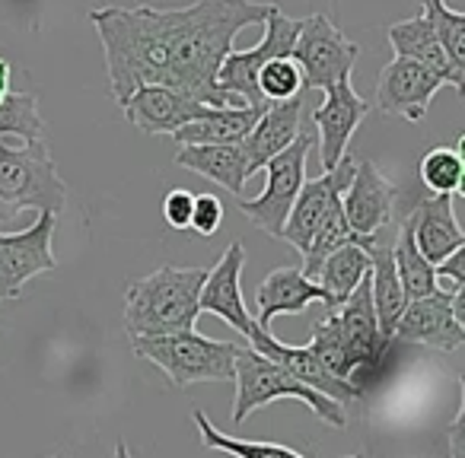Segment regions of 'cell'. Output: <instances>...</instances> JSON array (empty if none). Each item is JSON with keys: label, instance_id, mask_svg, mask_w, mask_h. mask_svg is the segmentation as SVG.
<instances>
[{"label": "cell", "instance_id": "cell-1", "mask_svg": "<svg viewBox=\"0 0 465 458\" xmlns=\"http://www.w3.org/2000/svg\"><path fill=\"white\" fill-rule=\"evenodd\" d=\"M272 7L274 4H255V0H194L185 7H173L166 86L211 109L242 105L217 86V71L232 52L236 35L249 26H262Z\"/></svg>", "mask_w": 465, "mask_h": 458}, {"label": "cell", "instance_id": "cell-2", "mask_svg": "<svg viewBox=\"0 0 465 458\" xmlns=\"http://www.w3.org/2000/svg\"><path fill=\"white\" fill-rule=\"evenodd\" d=\"M105 52L109 86L118 105L128 102L137 86L169 80V26L173 14L150 4L99 7L90 14Z\"/></svg>", "mask_w": 465, "mask_h": 458}, {"label": "cell", "instance_id": "cell-3", "mask_svg": "<svg viewBox=\"0 0 465 458\" xmlns=\"http://www.w3.org/2000/svg\"><path fill=\"white\" fill-rule=\"evenodd\" d=\"M204 268H160L124 293V331L131 337L173 335L194 328Z\"/></svg>", "mask_w": 465, "mask_h": 458}, {"label": "cell", "instance_id": "cell-4", "mask_svg": "<svg viewBox=\"0 0 465 458\" xmlns=\"http://www.w3.org/2000/svg\"><path fill=\"white\" fill-rule=\"evenodd\" d=\"M64 204L67 185L48 143L0 137V223H14L26 210L61 213Z\"/></svg>", "mask_w": 465, "mask_h": 458}, {"label": "cell", "instance_id": "cell-5", "mask_svg": "<svg viewBox=\"0 0 465 458\" xmlns=\"http://www.w3.org/2000/svg\"><path fill=\"white\" fill-rule=\"evenodd\" d=\"M232 382H236L232 424H246L259 407L272 404L278 398L303 401L319 420H325L329 426H338V430L348 424V414H344L341 401L325 398L322 392L297 382L287 369H281L278 363L268 360L265 354H259L249 344H236V354H232Z\"/></svg>", "mask_w": 465, "mask_h": 458}, {"label": "cell", "instance_id": "cell-6", "mask_svg": "<svg viewBox=\"0 0 465 458\" xmlns=\"http://www.w3.org/2000/svg\"><path fill=\"white\" fill-rule=\"evenodd\" d=\"M131 347L137 356L160 366L179 388L198 382H232V354H236L232 341H213L188 328L173 335L131 337Z\"/></svg>", "mask_w": 465, "mask_h": 458}, {"label": "cell", "instance_id": "cell-7", "mask_svg": "<svg viewBox=\"0 0 465 458\" xmlns=\"http://www.w3.org/2000/svg\"><path fill=\"white\" fill-rule=\"evenodd\" d=\"M312 150V134L300 131L297 141L287 143L281 153H274L265 162V191L252 200H240V210L259 226L262 233H268L272 239H281L284 219L291 213L293 200H297L300 188L306 181V160Z\"/></svg>", "mask_w": 465, "mask_h": 458}, {"label": "cell", "instance_id": "cell-8", "mask_svg": "<svg viewBox=\"0 0 465 458\" xmlns=\"http://www.w3.org/2000/svg\"><path fill=\"white\" fill-rule=\"evenodd\" d=\"M291 58L303 73V90L325 93L338 80L351 77L357 64V45L325 14H312L300 20Z\"/></svg>", "mask_w": 465, "mask_h": 458}, {"label": "cell", "instance_id": "cell-9", "mask_svg": "<svg viewBox=\"0 0 465 458\" xmlns=\"http://www.w3.org/2000/svg\"><path fill=\"white\" fill-rule=\"evenodd\" d=\"M262 26H265V35H262L259 45L249 48V52H236V48H232L223 58V64H220V71H217V86L226 96L240 99L242 105H259V109H265L268 102L259 93V67L272 58L291 54L300 20L287 16L284 10L274 4L272 14H268V20L262 23Z\"/></svg>", "mask_w": 465, "mask_h": 458}, {"label": "cell", "instance_id": "cell-10", "mask_svg": "<svg viewBox=\"0 0 465 458\" xmlns=\"http://www.w3.org/2000/svg\"><path fill=\"white\" fill-rule=\"evenodd\" d=\"M54 229H58V213L42 210L33 226L20 233H0V299H16L23 287L39 274L58 268L54 258Z\"/></svg>", "mask_w": 465, "mask_h": 458}, {"label": "cell", "instance_id": "cell-11", "mask_svg": "<svg viewBox=\"0 0 465 458\" xmlns=\"http://www.w3.org/2000/svg\"><path fill=\"white\" fill-rule=\"evenodd\" d=\"M462 299L465 290H433L427 297L408 299L395 322L392 337L405 344H424L433 350H456L465 341L462 328Z\"/></svg>", "mask_w": 465, "mask_h": 458}, {"label": "cell", "instance_id": "cell-12", "mask_svg": "<svg viewBox=\"0 0 465 458\" xmlns=\"http://www.w3.org/2000/svg\"><path fill=\"white\" fill-rule=\"evenodd\" d=\"M446 86L440 73L408 58H392L380 71L376 105L382 115H399L405 122H420L430 109V99Z\"/></svg>", "mask_w": 465, "mask_h": 458}, {"label": "cell", "instance_id": "cell-13", "mask_svg": "<svg viewBox=\"0 0 465 458\" xmlns=\"http://www.w3.org/2000/svg\"><path fill=\"white\" fill-rule=\"evenodd\" d=\"M370 102L354 90L351 77L338 80L335 86L325 90V99L316 112L310 115V124H316L319 134V160H322V169L338 166L344 153H348V143L354 137L357 124L367 118Z\"/></svg>", "mask_w": 465, "mask_h": 458}, {"label": "cell", "instance_id": "cell-14", "mask_svg": "<svg viewBox=\"0 0 465 458\" xmlns=\"http://www.w3.org/2000/svg\"><path fill=\"white\" fill-rule=\"evenodd\" d=\"M354 166H357V160H351V156L344 153L335 169H329V172H322L312 181H303V188H300L297 200H293L291 213H287V219H284V229H281V239L291 242L300 255L310 246L312 229H316L319 219L325 217V210H329L335 200H341V191L348 188L351 175H354Z\"/></svg>", "mask_w": 465, "mask_h": 458}, {"label": "cell", "instance_id": "cell-15", "mask_svg": "<svg viewBox=\"0 0 465 458\" xmlns=\"http://www.w3.org/2000/svg\"><path fill=\"white\" fill-rule=\"evenodd\" d=\"M341 210L354 236H373L376 229L392 223L395 188L376 169V162L363 160L354 166V175L341 191Z\"/></svg>", "mask_w": 465, "mask_h": 458}, {"label": "cell", "instance_id": "cell-16", "mask_svg": "<svg viewBox=\"0 0 465 458\" xmlns=\"http://www.w3.org/2000/svg\"><path fill=\"white\" fill-rule=\"evenodd\" d=\"M246 344L259 350V354H265L268 360H274L281 369H287V373H291L297 382H303V385L322 392L325 398H335V401H341V404L361 398V392H357L348 379H338L335 373H329V369H325V363L312 354L310 344H306V347H291V344H281V341H274L272 331L259 328V325H252Z\"/></svg>", "mask_w": 465, "mask_h": 458}, {"label": "cell", "instance_id": "cell-17", "mask_svg": "<svg viewBox=\"0 0 465 458\" xmlns=\"http://www.w3.org/2000/svg\"><path fill=\"white\" fill-rule=\"evenodd\" d=\"M242 265H246V248H242V242H232V246L220 255L217 268L204 274L198 309L223 318L232 331H240L242 337H249L255 322L246 309V299H242V287H240Z\"/></svg>", "mask_w": 465, "mask_h": 458}, {"label": "cell", "instance_id": "cell-18", "mask_svg": "<svg viewBox=\"0 0 465 458\" xmlns=\"http://www.w3.org/2000/svg\"><path fill=\"white\" fill-rule=\"evenodd\" d=\"M122 109L124 118L137 131H143V134H173L182 124L207 115L211 105L198 102V99L185 96V93L173 90V86L147 83V86H137Z\"/></svg>", "mask_w": 465, "mask_h": 458}, {"label": "cell", "instance_id": "cell-19", "mask_svg": "<svg viewBox=\"0 0 465 458\" xmlns=\"http://www.w3.org/2000/svg\"><path fill=\"white\" fill-rule=\"evenodd\" d=\"M405 223L411 229V239L418 252L424 255L430 265H440L450 252L465 246L462 226L456 223L450 194H418L414 204L408 207Z\"/></svg>", "mask_w": 465, "mask_h": 458}, {"label": "cell", "instance_id": "cell-20", "mask_svg": "<svg viewBox=\"0 0 465 458\" xmlns=\"http://www.w3.org/2000/svg\"><path fill=\"white\" fill-rule=\"evenodd\" d=\"M300 131H303V93L293 99H284V102H268V109L262 112L255 128L242 141L249 175L262 172V166L274 153H281L287 143L297 141Z\"/></svg>", "mask_w": 465, "mask_h": 458}, {"label": "cell", "instance_id": "cell-21", "mask_svg": "<svg viewBox=\"0 0 465 458\" xmlns=\"http://www.w3.org/2000/svg\"><path fill=\"white\" fill-rule=\"evenodd\" d=\"M322 287L306 278L300 268H278L255 290V316L259 328H272L278 316H300L310 303H322Z\"/></svg>", "mask_w": 465, "mask_h": 458}, {"label": "cell", "instance_id": "cell-22", "mask_svg": "<svg viewBox=\"0 0 465 458\" xmlns=\"http://www.w3.org/2000/svg\"><path fill=\"white\" fill-rule=\"evenodd\" d=\"M173 162L179 169L201 175V179L217 181L230 194L242 198L249 169H246V150L242 143H182L175 150Z\"/></svg>", "mask_w": 465, "mask_h": 458}, {"label": "cell", "instance_id": "cell-23", "mask_svg": "<svg viewBox=\"0 0 465 458\" xmlns=\"http://www.w3.org/2000/svg\"><path fill=\"white\" fill-rule=\"evenodd\" d=\"M386 35H389V45H392L395 58H408V61H418V64L430 67L433 73H440V77L446 80V86H452V90L465 96V73H459L456 67L450 64L443 45L437 42L430 23H427L424 16L392 23V26L386 29Z\"/></svg>", "mask_w": 465, "mask_h": 458}, {"label": "cell", "instance_id": "cell-24", "mask_svg": "<svg viewBox=\"0 0 465 458\" xmlns=\"http://www.w3.org/2000/svg\"><path fill=\"white\" fill-rule=\"evenodd\" d=\"M265 109H259V105H220V109H207V115L182 124L179 131H173V137L179 147L182 143H242Z\"/></svg>", "mask_w": 465, "mask_h": 458}, {"label": "cell", "instance_id": "cell-25", "mask_svg": "<svg viewBox=\"0 0 465 458\" xmlns=\"http://www.w3.org/2000/svg\"><path fill=\"white\" fill-rule=\"evenodd\" d=\"M367 274H370V255L363 252L357 242H348V246L335 248V252L319 265L312 280L322 287V297H325L322 306L329 312H335L338 306L357 290V284H361Z\"/></svg>", "mask_w": 465, "mask_h": 458}, {"label": "cell", "instance_id": "cell-26", "mask_svg": "<svg viewBox=\"0 0 465 458\" xmlns=\"http://www.w3.org/2000/svg\"><path fill=\"white\" fill-rule=\"evenodd\" d=\"M465 137H459L456 147H437L424 153L418 166V179L427 194H456L465 191Z\"/></svg>", "mask_w": 465, "mask_h": 458}, {"label": "cell", "instance_id": "cell-27", "mask_svg": "<svg viewBox=\"0 0 465 458\" xmlns=\"http://www.w3.org/2000/svg\"><path fill=\"white\" fill-rule=\"evenodd\" d=\"M392 258H395V271H399V280H401V290H405V299H418L437 290L433 265L418 252L405 219H401L399 233H395V239H392Z\"/></svg>", "mask_w": 465, "mask_h": 458}, {"label": "cell", "instance_id": "cell-28", "mask_svg": "<svg viewBox=\"0 0 465 458\" xmlns=\"http://www.w3.org/2000/svg\"><path fill=\"white\" fill-rule=\"evenodd\" d=\"M348 242H354V233H351L348 219H344L341 200H335V204L325 210V217L319 219L316 229H312L310 246L303 248V268H300V271L312 280V278H316V271H319V265H322V261L329 258L335 248L348 246Z\"/></svg>", "mask_w": 465, "mask_h": 458}, {"label": "cell", "instance_id": "cell-29", "mask_svg": "<svg viewBox=\"0 0 465 458\" xmlns=\"http://www.w3.org/2000/svg\"><path fill=\"white\" fill-rule=\"evenodd\" d=\"M194 424H198L201 443H204L207 449L226 452V455H236V458H306L303 452L291 449V445L255 443V439H232V436H226V433H220L217 426L207 420L204 411L194 414ZM348 458H361V455H348Z\"/></svg>", "mask_w": 465, "mask_h": 458}, {"label": "cell", "instance_id": "cell-30", "mask_svg": "<svg viewBox=\"0 0 465 458\" xmlns=\"http://www.w3.org/2000/svg\"><path fill=\"white\" fill-rule=\"evenodd\" d=\"M420 4V16L430 23L433 35L443 45L450 64L459 73H465V14L446 7V0H418Z\"/></svg>", "mask_w": 465, "mask_h": 458}, {"label": "cell", "instance_id": "cell-31", "mask_svg": "<svg viewBox=\"0 0 465 458\" xmlns=\"http://www.w3.org/2000/svg\"><path fill=\"white\" fill-rule=\"evenodd\" d=\"M0 137L45 141V122H42L39 99L33 93H7V99L0 102Z\"/></svg>", "mask_w": 465, "mask_h": 458}, {"label": "cell", "instance_id": "cell-32", "mask_svg": "<svg viewBox=\"0 0 465 458\" xmlns=\"http://www.w3.org/2000/svg\"><path fill=\"white\" fill-rule=\"evenodd\" d=\"M259 93L265 102H284V99L300 96L303 90V73L291 54L272 58L259 67Z\"/></svg>", "mask_w": 465, "mask_h": 458}, {"label": "cell", "instance_id": "cell-33", "mask_svg": "<svg viewBox=\"0 0 465 458\" xmlns=\"http://www.w3.org/2000/svg\"><path fill=\"white\" fill-rule=\"evenodd\" d=\"M220 223H223V204H220L217 194H211V191L194 194L188 229H192L194 236H204V239H211V236L220 229Z\"/></svg>", "mask_w": 465, "mask_h": 458}, {"label": "cell", "instance_id": "cell-34", "mask_svg": "<svg viewBox=\"0 0 465 458\" xmlns=\"http://www.w3.org/2000/svg\"><path fill=\"white\" fill-rule=\"evenodd\" d=\"M192 204L194 194L185 191V188H173L163 200V217L173 229H188V219H192Z\"/></svg>", "mask_w": 465, "mask_h": 458}, {"label": "cell", "instance_id": "cell-35", "mask_svg": "<svg viewBox=\"0 0 465 458\" xmlns=\"http://www.w3.org/2000/svg\"><path fill=\"white\" fill-rule=\"evenodd\" d=\"M433 274H437V280H450V290H465V246L450 252L440 265H433Z\"/></svg>", "mask_w": 465, "mask_h": 458}, {"label": "cell", "instance_id": "cell-36", "mask_svg": "<svg viewBox=\"0 0 465 458\" xmlns=\"http://www.w3.org/2000/svg\"><path fill=\"white\" fill-rule=\"evenodd\" d=\"M462 414H465V404L459 407L456 420L450 426V449H452V458H462Z\"/></svg>", "mask_w": 465, "mask_h": 458}, {"label": "cell", "instance_id": "cell-37", "mask_svg": "<svg viewBox=\"0 0 465 458\" xmlns=\"http://www.w3.org/2000/svg\"><path fill=\"white\" fill-rule=\"evenodd\" d=\"M7 93H10V64L7 58H0V102L7 99Z\"/></svg>", "mask_w": 465, "mask_h": 458}, {"label": "cell", "instance_id": "cell-38", "mask_svg": "<svg viewBox=\"0 0 465 458\" xmlns=\"http://www.w3.org/2000/svg\"><path fill=\"white\" fill-rule=\"evenodd\" d=\"M112 458H131L128 445H124V443H118V445H115V455H112Z\"/></svg>", "mask_w": 465, "mask_h": 458}, {"label": "cell", "instance_id": "cell-39", "mask_svg": "<svg viewBox=\"0 0 465 458\" xmlns=\"http://www.w3.org/2000/svg\"><path fill=\"white\" fill-rule=\"evenodd\" d=\"M48 458H61V455H48Z\"/></svg>", "mask_w": 465, "mask_h": 458}]
</instances>
